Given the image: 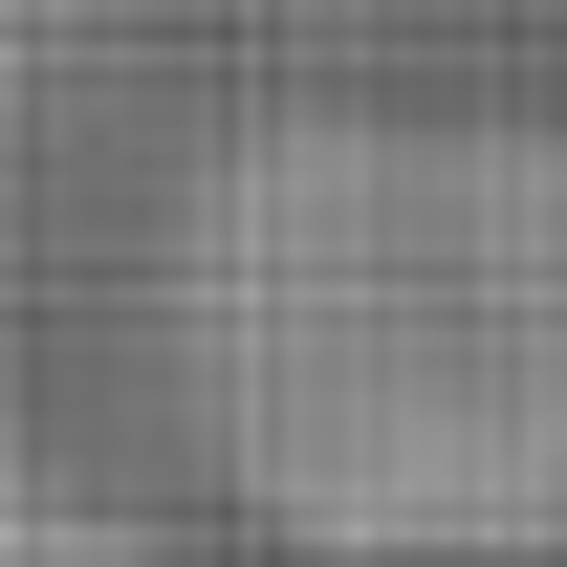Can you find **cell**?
<instances>
[{"instance_id":"6da1fadb","label":"cell","mask_w":567,"mask_h":567,"mask_svg":"<svg viewBox=\"0 0 567 567\" xmlns=\"http://www.w3.org/2000/svg\"><path fill=\"white\" fill-rule=\"evenodd\" d=\"M153 393L306 567L567 546V110H262L153 218Z\"/></svg>"},{"instance_id":"7a4b0ae2","label":"cell","mask_w":567,"mask_h":567,"mask_svg":"<svg viewBox=\"0 0 567 567\" xmlns=\"http://www.w3.org/2000/svg\"><path fill=\"white\" fill-rule=\"evenodd\" d=\"M0 567H153V524H132V502H87V481H22V458H0Z\"/></svg>"}]
</instances>
